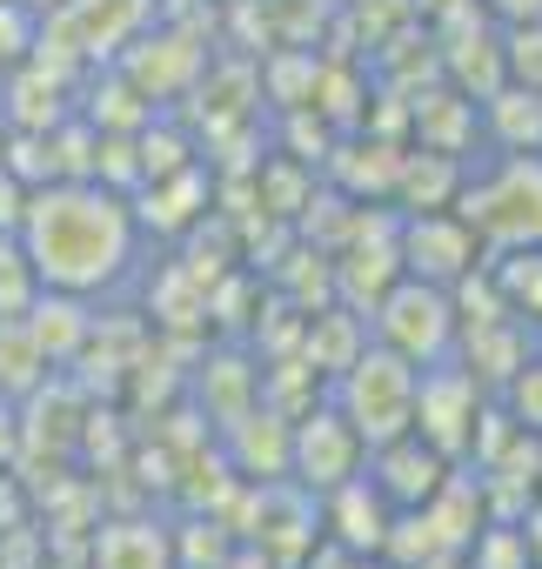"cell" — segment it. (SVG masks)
Masks as SVG:
<instances>
[{"label": "cell", "instance_id": "30bf717a", "mask_svg": "<svg viewBox=\"0 0 542 569\" xmlns=\"http://www.w3.org/2000/svg\"><path fill=\"white\" fill-rule=\"evenodd\" d=\"M535 489H542V456H535Z\"/></svg>", "mask_w": 542, "mask_h": 569}, {"label": "cell", "instance_id": "52a82bcc", "mask_svg": "<svg viewBox=\"0 0 542 569\" xmlns=\"http://www.w3.org/2000/svg\"><path fill=\"white\" fill-rule=\"evenodd\" d=\"M362 469H369V482L382 489V502H389V509H422V502L449 482V469H455V462H449L442 449H429L415 429H402V436L375 442Z\"/></svg>", "mask_w": 542, "mask_h": 569}, {"label": "cell", "instance_id": "5b68a950", "mask_svg": "<svg viewBox=\"0 0 542 569\" xmlns=\"http://www.w3.org/2000/svg\"><path fill=\"white\" fill-rule=\"evenodd\" d=\"M402 268L415 281H435V289H455V281H469L482 268V241L462 214L449 208H422V221L402 228Z\"/></svg>", "mask_w": 542, "mask_h": 569}, {"label": "cell", "instance_id": "3957f363", "mask_svg": "<svg viewBox=\"0 0 542 569\" xmlns=\"http://www.w3.org/2000/svg\"><path fill=\"white\" fill-rule=\"evenodd\" d=\"M455 302H449V289H435V281H415V274H402L395 289L375 302V342L382 349H395L402 362H415V369H429V362H442L449 349H455Z\"/></svg>", "mask_w": 542, "mask_h": 569}, {"label": "cell", "instance_id": "277c9868", "mask_svg": "<svg viewBox=\"0 0 542 569\" xmlns=\"http://www.w3.org/2000/svg\"><path fill=\"white\" fill-rule=\"evenodd\" d=\"M475 422H482V389H475V376L455 369V362H429V369L415 376V436L455 462V456L475 449Z\"/></svg>", "mask_w": 542, "mask_h": 569}, {"label": "cell", "instance_id": "8992f818", "mask_svg": "<svg viewBox=\"0 0 542 569\" xmlns=\"http://www.w3.org/2000/svg\"><path fill=\"white\" fill-rule=\"evenodd\" d=\"M362 462H369V449H362V436L335 409H315V416H302V429H289V469L315 496H329L349 476H362Z\"/></svg>", "mask_w": 542, "mask_h": 569}, {"label": "cell", "instance_id": "7a4b0ae2", "mask_svg": "<svg viewBox=\"0 0 542 569\" xmlns=\"http://www.w3.org/2000/svg\"><path fill=\"white\" fill-rule=\"evenodd\" d=\"M415 362H402L382 342H362V356L335 376V416L362 436V449L415 429Z\"/></svg>", "mask_w": 542, "mask_h": 569}, {"label": "cell", "instance_id": "9c48e42d", "mask_svg": "<svg viewBox=\"0 0 542 569\" xmlns=\"http://www.w3.org/2000/svg\"><path fill=\"white\" fill-rule=\"evenodd\" d=\"M502 389H509V422L522 436H542V362H522Z\"/></svg>", "mask_w": 542, "mask_h": 569}, {"label": "cell", "instance_id": "ba28073f", "mask_svg": "<svg viewBox=\"0 0 542 569\" xmlns=\"http://www.w3.org/2000/svg\"><path fill=\"white\" fill-rule=\"evenodd\" d=\"M94 569H174V542L161 522H108L94 536Z\"/></svg>", "mask_w": 542, "mask_h": 569}, {"label": "cell", "instance_id": "6da1fadb", "mask_svg": "<svg viewBox=\"0 0 542 569\" xmlns=\"http://www.w3.org/2000/svg\"><path fill=\"white\" fill-rule=\"evenodd\" d=\"M14 241H21V254H28L41 289H54V296H94V289H108V281L128 274L141 221H134V208L114 188L68 174L54 188H28Z\"/></svg>", "mask_w": 542, "mask_h": 569}]
</instances>
